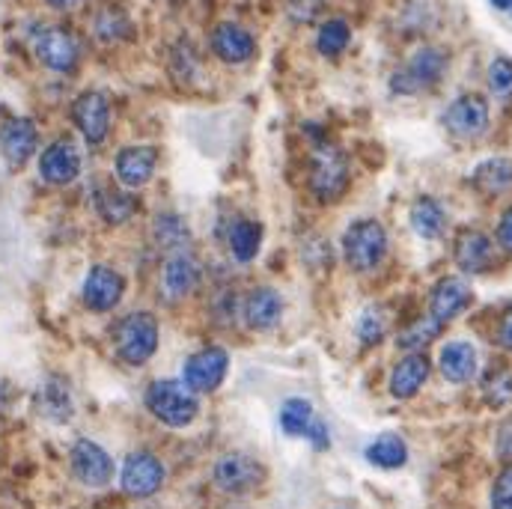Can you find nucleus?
Segmentation results:
<instances>
[{
  "mask_svg": "<svg viewBox=\"0 0 512 509\" xmlns=\"http://www.w3.org/2000/svg\"><path fill=\"white\" fill-rule=\"evenodd\" d=\"M200 262L191 254H176L164 262V292L167 298H185L200 283Z\"/></svg>",
  "mask_w": 512,
  "mask_h": 509,
  "instance_id": "4be33fe9",
  "label": "nucleus"
},
{
  "mask_svg": "<svg viewBox=\"0 0 512 509\" xmlns=\"http://www.w3.org/2000/svg\"><path fill=\"white\" fill-rule=\"evenodd\" d=\"M447 72V54L441 48H420L393 78H390V90L402 93V96H414L423 93L429 87H435Z\"/></svg>",
  "mask_w": 512,
  "mask_h": 509,
  "instance_id": "39448f33",
  "label": "nucleus"
},
{
  "mask_svg": "<svg viewBox=\"0 0 512 509\" xmlns=\"http://www.w3.org/2000/svg\"><path fill=\"white\" fill-rule=\"evenodd\" d=\"M495 9H512V0H492Z\"/></svg>",
  "mask_w": 512,
  "mask_h": 509,
  "instance_id": "a19ab883",
  "label": "nucleus"
},
{
  "mask_svg": "<svg viewBox=\"0 0 512 509\" xmlns=\"http://www.w3.org/2000/svg\"><path fill=\"white\" fill-rule=\"evenodd\" d=\"M384 331H387V322L379 310H367L358 322V340L364 346H379L384 340Z\"/></svg>",
  "mask_w": 512,
  "mask_h": 509,
  "instance_id": "f704fd0d",
  "label": "nucleus"
},
{
  "mask_svg": "<svg viewBox=\"0 0 512 509\" xmlns=\"http://www.w3.org/2000/svg\"><path fill=\"white\" fill-rule=\"evenodd\" d=\"M480 358L468 340H450L438 355V370L450 384H468L477 376Z\"/></svg>",
  "mask_w": 512,
  "mask_h": 509,
  "instance_id": "6ab92c4d",
  "label": "nucleus"
},
{
  "mask_svg": "<svg viewBox=\"0 0 512 509\" xmlns=\"http://www.w3.org/2000/svg\"><path fill=\"white\" fill-rule=\"evenodd\" d=\"M212 51L224 60V63H248L256 54V42L254 36L239 27V24H218L212 30Z\"/></svg>",
  "mask_w": 512,
  "mask_h": 509,
  "instance_id": "aec40b11",
  "label": "nucleus"
},
{
  "mask_svg": "<svg viewBox=\"0 0 512 509\" xmlns=\"http://www.w3.org/2000/svg\"><path fill=\"white\" fill-rule=\"evenodd\" d=\"M114 340H117V355L131 367H140L158 349V322L152 313H131L117 325Z\"/></svg>",
  "mask_w": 512,
  "mask_h": 509,
  "instance_id": "20e7f679",
  "label": "nucleus"
},
{
  "mask_svg": "<svg viewBox=\"0 0 512 509\" xmlns=\"http://www.w3.org/2000/svg\"><path fill=\"white\" fill-rule=\"evenodd\" d=\"M343 256L355 271H373L387 256V233L379 221L361 218L343 236Z\"/></svg>",
  "mask_w": 512,
  "mask_h": 509,
  "instance_id": "7ed1b4c3",
  "label": "nucleus"
},
{
  "mask_svg": "<svg viewBox=\"0 0 512 509\" xmlns=\"http://www.w3.org/2000/svg\"><path fill=\"white\" fill-rule=\"evenodd\" d=\"M438 337H441V322L435 316H426V319H417L408 328H402L396 334V346L408 355H417V352L429 349Z\"/></svg>",
  "mask_w": 512,
  "mask_h": 509,
  "instance_id": "cd10ccee",
  "label": "nucleus"
},
{
  "mask_svg": "<svg viewBox=\"0 0 512 509\" xmlns=\"http://www.w3.org/2000/svg\"><path fill=\"white\" fill-rule=\"evenodd\" d=\"M242 313H245V325L251 331H271V328H277V322L283 316V298L271 286H256L248 292Z\"/></svg>",
  "mask_w": 512,
  "mask_h": 509,
  "instance_id": "f3484780",
  "label": "nucleus"
},
{
  "mask_svg": "<svg viewBox=\"0 0 512 509\" xmlns=\"http://www.w3.org/2000/svg\"><path fill=\"white\" fill-rule=\"evenodd\" d=\"M498 450H501V456L512 459V423H507V426L501 429V438H498Z\"/></svg>",
  "mask_w": 512,
  "mask_h": 509,
  "instance_id": "ea45409f",
  "label": "nucleus"
},
{
  "mask_svg": "<svg viewBox=\"0 0 512 509\" xmlns=\"http://www.w3.org/2000/svg\"><path fill=\"white\" fill-rule=\"evenodd\" d=\"M408 221H411V230L426 242H435L447 233V212L435 197H417L411 203Z\"/></svg>",
  "mask_w": 512,
  "mask_h": 509,
  "instance_id": "5701e85b",
  "label": "nucleus"
},
{
  "mask_svg": "<svg viewBox=\"0 0 512 509\" xmlns=\"http://www.w3.org/2000/svg\"><path fill=\"white\" fill-rule=\"evenodd\" d=\"M352 182L349 155L334 143H319L310 158V191L319 203H337Z\"/></svg>",
  "mask_w": 512,
  "mask_h": 509,
  "instance_id": "f03ea898",
  "label": "nucleus"
},
{
  "mask_svg": "<svg viewBox=\"0 0 512 509\" xmlns=\"http://www.w3.org/2000/svg\"><path fill=\"white\" fill-rule=\"evenodd\" d=\"M126 292V280L120 271L108 268V265H93L87 280H84V304L96 313L114 310L120 304Z\"/></svg>",
  "mask_w": 512,
  "mask_h": 509,
  "instance_id": "ddd939ff",
  "label": "nucleus"
},
{
  "mask_svg": "<svg viewBox=\"0 0 512 509\" xmlns=\"http://www.w3.org/2000/svg\"><path fill=\"white\" fill-rule=\"evenodd\" d=\"M72 120L87 137V143H102L111 128V105L99 90H87L72 105Z\"/></svg>",
  "mask_w": 512,
  "mask_h": 509,
  "instance_id": "f8f14e48",
  "label": "nucleus"
},
{
  "mask_svg": "<svg viewBox=\"0 0 512 509\" xmlns=\"http://www.w3.org/2000/svg\"><path fill=\"white\" fill-rule=\"evenodd\" d=\"M495 239H498V248L504 254L512 256V209H507L501 218H498V227H495Z\"/></svg>",
  "mask_w": 512,
  "mask_h": 509,
  "instance_id": "4c0bfd02",
  "label": "nucleus"
},
{
  "mask_svg": "<svg viewBox=\"0 0 512 509\" xmlns=\"http://www.w3.org/2000/svg\"><path fill=\"white\" fill-rule=\"evenodd\" d=\"M212 477H215V486L221 492L248 495V492H254L256 486L262 483L265 471H262V465L256 459H251L248 453H227V456H221L215 462Z\"/></svg>",
  "mask_w": 512,
  "mask_h": 509,
  "instance_id": "0eeeda50",
  "label": "nucleus"
},
{
  "mask_svg": "<svg viewBox=\"0 0 512 509\" xmlns=\"http://www.w3.org/2000/svg\"><path fill=\"white\" fill-rule=\"evenodd\" d=\"M444 126L453 137L474 140L489 128V102L477 93H465L453 99L444 111Z\"/></svg>",
  "mask_w": 512,
  "mask_h": 509,
  "instance_id": "6e6552de",
  "label": "nucleus"
},
{
  "mask_svg": "<svg viewBox=\"0 0 512 509\" xmlns=\"http://www.w3.org/2000/svg\"><path fill=\"white\" fill-rule=\"evenodd\" d=\"M155 161H158V152L152 146H126L117 155V179L126 188H140L152 179Z\"/></svg>",
  "mask_w": 512,
  "mask_h": 509,
  "instance_id": "412c9836",
  "label": "nucleus"
},
{
  "mask_svg": "<svg viewBox=\"0 0 512 509\" xmlns=\"http://www.w3.org/2000/svg\"><path fill=\"white\" fill-rule=\"evenodd\" d=\"M283 3H286V15L295 24H310L325 9V0H283Z\"/></svg>",
  "mask_w": 512,
  "mask_h": 509,
  "instance_id": "c9c22d12",
  "label": "nucleus"
},
{
  "mask_svg": "<svg viewBox=\"0 0 512 509\" xmlns=\"http://www.w3.org/2000/svg\"><path fill=\"white\" fill-rule=\"evenodd\" d=\"M483 396L489 405L501 408L512 402V373L510 370H492L486 379H483Z\"/></svg>",
  "mask_w": 512,
  "mask_h": 509,
  "instance_id": "7c9ffc66",
  "label": "nucleus"
},
{
  "mask_svg": "<svg viewBox=\"0 0 512 509\" xmlns=\"http://www.w3.org/2000/svg\"><path fill=\"white\" fill-rule=\"evenodd\" d=\"M432 373V364L423 352L417 355H405L402 361H396V367L390 370V382H387V390L393 399H411L420 393V387L426 384Z\"/></svg>",
  "mask_w": 512,
  "mask_h": 509,
  "instance_id": "a211bd4d",
  "label": "nucleus"
},
{
  "mask_svg": "<svg viewBox=\"0 0 512 509\" xmlns=\"http://www.w3.org/2000/svg\"><path fill=\"white\" fill-rule=\"evenodd\" d=\"M471 182L486 197H501L512 188V161L510 158H486L474 167Z\"/></svg>",
  "mask_w": 512,
  "mask_h": 509,
  "instance_id": "393cba45",
  "label": "nucleus"
},
{
  "mask_svg": "<svg viewBox=\"0 0 512 509\" xmlns=\"http://www.w3.org/2000/svg\"><path fill=\"white\" fill-rule=\"evenodd\" d=\"M36 57L54 72H72L78 63V42L63 27H48L36 36Z\"/></svg>",
  "mask_w": 512,
  "mask_h": 509,
  "instance_id": "dca6fc26",
  "label": "nucleus"
},
{
  "mask_svg": "<svg viewBox=\"0 0 512 509\" xmlns=\"http://www.w3.org/2000/svg\"><path fill=\"white\" fill-rule=\"evenodd\" d=\"M48 3H54V6H72L75 0H48Z\"/></svg>",
  "mask_w": 512,
  "mask_h": 509,
  "instance_id": "79ce46f5",
  "label": "nucleus"
},
{
  "mask_svg": "<svg viewBox=\"0 0 512 509\" xmlns=\"http://www.w3.org/2000/svg\"><path fill=\"white\" fill-rule=\"evenodd\" d=\"M471 301H474V289L468 280L453 277V274L441 277L429 292V316H435L441 325H447V322L459 319L471 307Z\"/></svg>",
  "mask_w": 512,
  "mask_h": 509,
  "instance_id": "1a4fd4ad",
  "label": "nucleus"
},
{
  "mask_svg": "<svg viewBox=\"0 0 512 509\" xmlns=\"http://www.w3.org/2000/svg\"><path fill=\"white\" fill-rule=\"evenodd\" d=\"M69 459H72L75 477H78L84 486H90V489H102V486H108L111 477H114V459H111L96 441H87V438L75 441Z\"/></svg>",
  "mask_w": 512,
  "mask_h": 509,
  "instance_id": "9b49d317",
  "label": "nucleus"
},
{
  "mask_svg": "<svg viewBox=\"0 0 512 509\" xmlns=\"http://www.w3.org/2000/svg\"><path fill=\"white\" fill-rule=\"evenodd\" d=\"M155 230H158V242L164 248H182L188 242V224L176 215H164Z\"/></svg>",
  "mask_w": 512,
  "mask_h": 509,
  "instance_id": "72a5a7b5",
  "label": "nucleus"
},
{
  "mask_svg": "<svg viewBox=\"0 0 512 509\" xmlns=\"http://www.w3.org/2000/svg\"><path fill=\"white\" fill-rule=\"evenodd\" d=\"M262 248V224L259 221H236L230 227V254L239 262H251Z\"/></svg>",
  "mask_w": 512,
  "mask_h": 509,
  "instance_id": "c85d7f7f",
  "label": "nucleus"
},
{
  "mask_svg": "<svg viewBox=\"0 0 512 509\" xmlns=\"http://www.w3.org/2000/svg\"><path fill=\"white\" fill-rule=\"evenodd\" d=\"M0 149L9 164H24L36 149V126L24 117L9 120L0 128Z\"/></svg>",
  "mask_w": 512,
  "mask_h": 509,
  "instance_id": "b1692460",
  "label": "nucleus"
},
{
  "mask_svg": "<svg viewBox=\"0 0 512 509\" xmlns=\"http://www.w3.org/2000/svg\"><path fill=\"white\" fill-rule=\"evenodd\" d=\"M498 346L512 352V304L501 313V322H498Z\"/></svg>",
  "mask_w": 512,
  "mask_h": 509,
  "instance_id": "58836bf2",
  "label": "nucleus"
},
{
  "mask_svg": "<svg viewBox=\"0 0 512 509\" xmlns=\"http://www.w3.org/2000/svg\"><path fill=\"white\" fill-rule=\"evenodd\" d=\"M489 90L498 99H512V60L510 57H495L489 63Z\"/></svg>",
  "mask_w": 512,
  "mask_h": 509,
  "instance_id": "2f4dec72",
  "label": "nucleus"
},
{
  "mask_svg": "<svg viewBox=\"0 0 512 509\" xmlns=\"http://www.w3.org/2000/svg\"><path fill=\"white\" fill-rule=\"evenodd\" d=\"M364 456H367L370 465H376L382 471H396V468H402L408 462V447H405V441L399 435L387 432V435H379L376 441L367 444Z\"/></svg>",
  "mask_w": 512,
  "mask_h": 509,
  "instance_id": "bb28decb",
  "label": "nucleus"
},
{
  "mask_svg": "<svg viewBox=\"0 0 512 509\" xmlns=\"http://www.w3.org/2000/svg\"><path fill=\"white\" fill-rule=\"evenodd\" d=\"M316 411L307 399L301 396H292L280 405V429L289 435V438H307L313 423H316Z\"/></svg>",
  "mask_w": 512,
  "mask_h": 509,
  "instance_id": "a878e982",
  "label": "nucleus"
},
{
  "mask_svg": "<svg viewBox=\"0 0 512 509\" xmlns=\"http://www.w3.org/2000/svg\"><path fill=\"white\" fill-rule=\"evenodd\" d=\"M492 509H512V465L498 474L492 486Z\"/></svg>",
  "mask_w": 512,
  "mask_h": 509,
  "instance_id": "e433bc0d",
  "label": "nucleus"
},
{
  "mask_svg": "<svg viewBox=\"0 0 512 509\" xmlns=\"http://www.w3.org/2000/svg\"><path fill=\"white\" fill-rule=\"evenodd\" d=\"M146 408L152 411L155 420L164 426L182 429L191 426L200 414V399L185 382L176 379H158L146 387Z\"/></svg>",
  "mask_w": 512,
  "mask_h": 509,
  "instance_id": "f257e3e1",
  "label": "nucleus"
},
{
  "mask_svg": "<svg viewBox=\"0 0 512 509\" xmlns=\"http://www.w3.org/2000/svg\"><path fill=\"white\" fill-rule=\"evenodd\" d=\"M81 173V152L72 140L51 143L39 158V176L51 185H69Z\"/></svg>",
  "mask_w": 512,
  "mask_h": 509,
  "instance_id": "4468645a",
  "label": "nucleus"
},
{
  "mask_svg": "<svg viewBox=\"0 0 512 509\" xmlns=\"http://www.w3.org/2000/svg\"><path fill=\"white\" fill-rule=\"evenodd\" d=\"M99 212H102L111 224H123L128 215L134 212V200L126 197V194H120V191H108V194H102V200H99Z\"/></svg>",
  "mask_w": 512,
  "mask_h": 509,
  "instance_id": "473e14b6",
  "label": "nucleus"
},
{
  "mask_svg": "<svg viewBox=\"0 0 512 509\" xmlns=\"http://www.w3.org/2000/svg\"><path fill=\"white\" fill-rule=\"evenodd\" d=\"M352 42V27L349 21L343 18H328L322 27H319V36H316V48L322 57H340Z\"/></svg>",
  "mask_w": 512,
  "mask_h": 509,
  "instance_id": "c756f323",
  "label": "nucleus"
},
{
  "mask_svg": "<svg viewBox=\"0 0 512 509\" xmlns=\"http://www.w3.org/2000/svg\"><path fill=\"white\" fill-rule=\"evenodd\" d=\"M164 483V465L152 453H131L120 471V486L131 498H149Z\"/></svg>",
  "mask_w": 512,
  "mask_h": 509,
  "instance_id": "9d476101",
  "label": "nucleus"
},
{
  "mask_svg": "<svg viewBox=\"0 0 512 509\" xmlns=\"http://www.w3.org/2000/svg\"><path fill=\"white\" fill-rule=\"evenodd\" d=\"M230 370V355L221 346H206L194 352L185 367H182V382L188 384L194 393H212L218 390Z\"/></svg>",
  "mask_w": 512,
  "mask_h": 509,
  "instance_id": "423d86ee",
  "label": "nucleus"
},
{
  "mask_svg": "<svg viewBox=\"0 0 512 509\" xmlns=\"http://www.w3.org/2000/svg\"><path fill=\"white\" fill-rule=\"evenodd\" d=\"M453 259L465 274H483L495 262V242L483 230H462L453 245Z\"/></svg>",
  "mask_w": 512,
  "mask_h": 509,
  "instance_id": "2eb2a0df",
  "label": "nucleus"
}]
</instances>
